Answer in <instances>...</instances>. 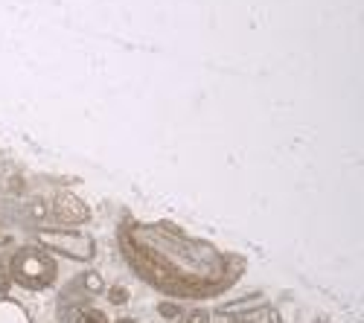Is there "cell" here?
Instances as JSON below:
<instances>
[{"label":"cell","mask_w":364,"mask_h":323,"mask_svg":"<svg viewBox=\"0 0 364 323\" xmlns=\"http://www.w3.org/2000/svg\"><path fill=\"white\" fill-rule=\"evenodd\" d=\"M210 312H204V309H184V314L178 317V323H210Z\"/></svg>","instance_id":"cell-10"},{"label":"cell","mask_w":364,"mask_h":323,"mask_svg":"<svg viewBox=\"0 0 364 323\" xmlns=\"http://www.w3.org/2000/svg\"><path fill=\"white\" fill-rule=\"evenodd\" d=\"M0 323H33V320H29V312L18 300L4 297L0 300Z\"/></svg>","instance_id":"cell-6"},{"label":"cell","mask_w":364,"mask_h":323,"mask_svg":"<svg viewBox=\"0 0 364 323\" xmlns=\"http://www.w3.org/2000/svg\"><path fill=\"white\" fill-rule=\"evenodd\" d=\"M9 277L26 291H47L58 280V262L41 245H21L9 259Z\"/></svg>","instance_id":"cell-2"},{"label":"cell","mask_w":364,"mask_h":323,"mask_svg":"<svg viewBox=\"0 0 364 323\" xmlns=\"http://www.w3.org/2000/svg\"><path fill=\"white\" fill-rule=\"evenodd\" d=\"M230 323H254V320H251V317H245V314H239V317H236V320H230Z\"/></svg>","instance_id":"cell-13"},{"label":"cell","mask_w":364,"mask_h":323,"mask_svg":"<svg viewBox=\"0 0 364 323\" xmlns=\"http://www.w3.org/2000/svg\"><path fill=\"white\" fill-rule=\"evenodd\" d=\"M114 323H137V320H134V317H117Z\"/></svg>","instance_id":"cell-14"},{"label":"cell","mask_w":364,"mask_h":323,"mask_svg":"<svg viewBox=\"0 0 364 323\" xmlns=\"http://www.w3.org/2000/svg\"><path fill=\"white\" fill-rule=\"evenodd\" d=\"M65 291H79V297H94V295H102L105 291V280H102V274H97V271H85L76 283H70Z\"/></svg>","instance_id":"cell-5"},{"label":"cell","mask_w":364,"mask_h":323,"mask_svg":"<svg viewBox=\"0 0 364 323\" xmlns=\"http://www.w3.org/2000/svg\"><path fill=\"white\" fill-rule=\"evenodd\" d=\"M53 219H55L58 224L76 230L79 224H87V221H90V207H87V204H85L76 192L65 190V192H58L55 201H53Z\"/></svg>","instance_id":"cell-4"},{"label":"cell","mask_w":364,"mask_h":323,"mask_svg":"<svg viewBox=\"0 0 364 323\" xmlns=\"http://www.w3.org/2000/svg\"><path fill=\"white\" fill-rule=\"evenodd\" d=\"M117 245L140 283L175 303L216 300L242 280L248 259L193 236L175 221H143L123 213Z\"/></svg>","instance_id":"cell-1"},{"label":"cell","mask_w":364,"mask_h":323,"mask_svg":"<svg viewBox=\"0 0 364 323\" xmlns=\"http://www.w3.org/2000/svg\"><path fill=\"white\" fill-rule=\"evenodd\" d=\"M23 216L33 221V224H44V221L50 219V204H47L44 198H29V201L23 204Z\"/></svg>","instance_id":"cell-7"},{"label":"cell","mask_w":364,"mask_h":323,"mask_svg":"<svg viewBox=\"0 0 364 323\" xmlns=\"http://www.w3.org/2000/svg\"><path fill=\"white\" fill-rule=\"evenodd\" d=\"M76 323H111V320H108V314L102 309H82Z\"/></svg>","instance_id":"cell-12"},{"label":"cell","mask_w":364,"mask_h":323,"mask_svg":"<svg viewBox=\"0 0 364 323\" xmlns=\"http://www.w3.org/2000/svg\"><path fill=\"white\" fill-rule=\"evenodd\" d=\"M108 300H111L114 306H126V303L132 300V291H129L126 285H111V288H108Z\"/></svg>","instance_id":"cell-11"},{"label":"cell","mask_w":364,"mask_h":323,"mask_svg":"<svg viewBox=\"0 0 364 323\" xmlns=\"http://www.w3.org/2000/svg\"><path fill=\"white\" fill-rule=\"evenodd\" d=\"M38 245L47 253H58L73 262H90L97 256V242L85 230H70V227H41L38 230Z\"/></svg>","instance_id":"cell-3"},{"label":"cell","mask_w":364,"mask_h":323,"mask_svg":"<svg viewBox=\"0 0 364 323\" xmlns=\"http://www.w3.org/2000/svg\"><path fill=\"white\" fill-rule=\"evenodd\" d=\"M158 314H161V317H166V320H178L181 314H184V303L164 300V303H158Z\"/></svg>","instance_id":"cell-9"},{"label":"cell","mask_w":364,"mask_h":323,"mask_svg":"<svg viewBox=\"0 0 364 323\" xmlns=\"http://www.w3.org/2000/svg\"><path fill=\"white\" fill-rule=\"evenodd\" d=\"M257 303H262V297L259 295H251V297H245V300H233V303H225V306H219V312L222 314H228V312H248L251 306H257Z\"/></svg>","instance_id":"cell-8"}]
</instances>
